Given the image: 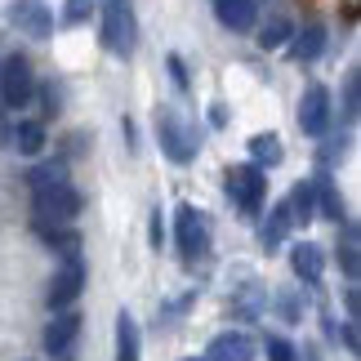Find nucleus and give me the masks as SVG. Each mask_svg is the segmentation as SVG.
I'll use <instances>...</instances> for the list:
<instances>
[{
    "mask_svg": "<svg viewBox=\"0 0 361 361\" xmlns=\"http://www.w3.org/2000/svg\"><path fill=\"white\" fill-rule=\"evenodd\" d=\"M9 18H13V27H23V32L36 36V40H45L54 32V18H49V9L40 5V0H18V5L9 9Z\"/></svg>",
    "mask_w": 361,
    "mask_h": 361,
    "instance_id": "obj_8",
    "label": "nucleus"
},
{
    "mask_svg": "<svg viewBox=\"0 0 361 361\" xmlns=\"http://www.w3.org/2000/svg\"><path fill=\"white\" fill-rule=\"evenodd\" d=\"M49 183H67L63 165H36V170H32V192L36 188H49Z\"/></svg>",
    "mask_w": 361,
    "mask_h": 361,
    "instance_id": "obj_21",
    "label": "nucleus"
},
{
    "mask_svg": "<svg viewBox=\"0 0 361 361\" xmlns=\"http://www.w3.org/2000/svg\"><path fill=\"white\" fill-rule=\"evenodd\" d=\"M174 224H178V250H183L188 259H197L201 250H205V219L192 210V205H183Z\"/></svg>",
    "mask_w": 361,
    "mask_h": 361,
    "instance_id": "obj_9",
    "label": "nucleus"
},
{
    "mask_svg": "<svg viewBox=\"0 0 361 361\" xmlns=\"http://www.w3.org/2000/svg\"><path fill=\"white\" fill-rule=\"evenodd\" d=\"M268 357H272V361H295V348H290L286 339L272 335V339H268Z\"/></svg>",
    "mask_w": 361,
    "mask_h": 361,
    "instance_id": "obj_24",
    "label": "nucleus"
},
{
    "mask_svg": "<svg viewBox=\"0 0 361 361\" xmlns=\"http://www.w3.org/2000/svg\"><path fill=\"white\" fill-rule=\"evenodd\" d=\"M348 112H357V76H348Z\"/></svg>",
    "mask_w": 361,
    "mask_h": 361,
    "instance_id": "obj_25",
    "label": "nucleus"
},
{
    "mask_svg": "<svg viewBox=\"0 0 361 361\" xmlns=\"http://www.w3.org/2000/svg\"><path fill=\"white\" fill-rule=\"evenodd\" d=\"M157 138H161V147L170 152V161H178V165L197 157V138L188 134V125L178 121L170 107H161V112H157Z\"/></svg>",
    "mask_w": 361,
    "mask_h": 361,
    "instance_id": "obj_4",
    "label": "nucleus"
},
{
    "mask_svg": "<svg viewBox=\"0 0 361 361\" xmlns=\"http://www.w3.org/2000/svg\"><path fill=\"white\" fill-rule=\"evenodd\" d=\"M286 40H290V23H286V18H272V23L259 32V45H263V49H276V45H286Z\"/></svg>",
    "mask_w": 361,
    "mask_h": 361,
    "instance_id": "obj_20",
    "label": "nucleus"
},
{
    "mask_svg": "<svg viewBox=\"0 0 361 361\" xmlns=\"http://www.w3.org/2000/svg\"><path fill=\"white\" fill-rule=\"evenodd\" d=\"M116 361H138V322L130 312L116 317Z\"/></svg>",
    "mask_w": 361,
    "mask_h": 361,
    "instance_id": "obj_13",
    "label": "nucleus"
},
{
    "mask_svg": "<svg viewBox=\"0 0 361 361\" xmlns=\"http://www.w3.org/2000/svg\"><path fill=\"white\" fill-rule=\"evenodd\" d=\"M295 268H299L303 281H317V276H322V250H317L312 241L295 245Z\"/></svg>",
    "mask_w": 361,
    "mask_h": 361,
    "instance_id": "obj_16",
    "label": "nucleus"
},
{
    "mask_svg": "<svg viewBox=\"0 0 361 361\" xmlns=\"http://www.w3.org/2000/svg\"><path fill=\"white\" fill-rule=\"evenodd\" d=\"M76 335H80V312L63 308V312H54V322H49V330H45V348H49V353H67V348L76 343Z\"/></svg>",
    "mask_w": 361,
    "mask_h": 361,
    "instance_id": "obj_10",
    "label": "nucleus"
},
{
    "mask_svg": "<svg viewBox=\"0 0 361 361\" xmlns=\"http://www.w3.org/2000/svg\"><path fill=\"white\" fill-rule=\"evenodd\" d=\"M322 49H326V27H308V32H299L295 40V63H317L322 59Z\"/></svg>",
    "mask_w": 361,
    "mask_h": 361,
    "instance_id": "obj_15",
    "label": "nucleus"
},
{
    "mask_svg": "<svg viewBox=\"0 0 361 361\" xmlns=\"http://www.w3.org/2000/svg\"><path fill=\"white\" fill-rule=\"evenodd\" d=\"M228 192L245 214H255L259 201H263V170L259 165H232L228 170Z\"/></svg>",
    "mask_w": 361,
    "mask_h": 361,
    "instance_id": "obj_5",
    "label": "nucleus"
},
{
    "mask_svg": "<svg viewBox=\"0 0 361 361\" xmlns=\"http://www.w3.org/2000/svg\"><path fill=\"white\" fill-rule=\"evenodd\" d=\"M80 290H85V268H80V259H67L63 272L54 276V286H49V308L54 312L72 308V303L80 299Z\"/></svg>",
    "mask_w": 361,
    "mask_h": 361,
    "instance_id": "obj_7",
    "label": "nucleus"
},
{
    "mask_svg": "<svg viewBox=\"0 0 361 361\" xmlns=\"http://www.w3.org/2000/svg\"><path fill=\"white\" fill-rule=\"evenodd\" d=\"M250 157H255L259 165H276L281 161V138L276 134H255L250 138Z\"/></svg>",
    "mask_w": 361,
    "mask_h": 361,
    "instance_id": "obj_17",
    "label": "nucleus"
},
{
    "mask_svg": "<svg viewBox=\"0 0 361 361\" xmlns=\"http://www.w3.org/2000/svg\"><path fill=\"white\" fill-rule=\"evenodd\" d=\"M343 343H348V348L357 353V326H343Z\"/></svg>",
    "mask_w": 361,
    "mask_h": 361,
    "instance_id": "obj_26",
    "label": "nucleus"
},
{
    "mask_svg": "<svg viewBox=\"0 0 361 361\" xmlns=\"http://www.w3.org/2000/svg\"><path fill=\"white\" fill-rule=\"evenodd\" d=\"M214 9H219V23L232 27V32H250V27L259 23L255 0H214Z\"/></svg>",
    "mask_w": 361,
    "mask_h": 361,
    "instance_id": "obj_12",
    "label": "nucleus"
},
{
    "mask_svg": "<svg viewBox=\"0 0 361 361\" xmlns=\"http://www.w3.org/2000/svg\"><path fill=\"white\" fill-rule=\"evenodd\" d=\"M286 228H290V214H286V205H276L272 219H268V228H263V245L276 250V245H281V237H286Z\"/></svg>",
    "mask_w": 361,
    "mask_h": 361,
    "instance_id": "obj_19",
    "label": "nucleus"
},
{
    "mask_svg": "<svg viewBox=\"0 0 361 361\" xmlns=\"http://www.w3.org/2000/svg\"><path fill=\"white\" fill-rule=\"evenodd\" d=\"M32 94H36L32 63H27L23 54H9V59L0 63V103H5V107H23V103H32Z\"/></svg>",
    "mask_w": 361,
    "mask_h": 361,
    "instance_id": "obj_1",
    "label": "nucleus"
},
{
    "mask_svg": "<svg viewBox=\"0 0 361 361\" xmlns=\"http://www.w3.org/2000/svg\"><path fill=\"white\" fill-rule=\"evenodd\" d=\"M210 361H255V339L241 330H228L210 343Z\"/></svg>",
    "mask_w": 361,
    "mask_h": 361,
    "instance_id": "obj_11",
    "label": "nucleus"
},
{
    "mask_svg": "<svg viewBox=\"0 0 361 361\" xmlns=\"http://www.w3.org/2000/svg\"><path fill=\"white\" fill-rule=\"evenodd\" d=\"M13 143H18L23 157H36V152L45 147V130H40L36 121H23V125H18V134H13Z\"/></svg>",
    "mask_w": 361,
    "mask_h": 361,
    "instance_id": "obj_18",
    "label": "nucleus"
},
{
    "mask_svg": "<svg viewBox=\"0 0 361 361\" xmlns=\"http://www.w3.org/2000/svg\"><path fill=\"white\" fill-rule=\"evenodd\" d=\"M76 214H80L76 188H67V183L36 188V224H72Z\"/></svg>",
    "mask_w": 361,
    "mask_h": 361,
    "instance_id": "obj_2",
    "label": "nucleus"
},
{
    "mask_svg": "<svg viewBox=\"0 0 361 361\" xmlns=\"http://www.w3.org/2000/svg\"><path fill=\"white\" fill-rule=\"evenodd\" d=\"M103 45L112 54H130L134 49V9L130 0H103Z\"/></svg>",
    "mask_w": 361,
    "mask_h": 361,
    "instance_id": "obj_3",
    "label": "nucleus"
},
{
    "mask_svg": "<svg viewBox=\"0 0 361 361\" xmlns=\"http://www.w3.org/2000/svg\"><path fill=\"white\" fill-rule=\"evenodd\" d=\"M317 192H312V183H299L295 192H290V201H286V214H290V224H308V219L317 214Z\"/></svg>",
    "mask_w": 361,
    "mask_h": 361,
    "instance_id": "obj_14",
    "label": "nucleus"
},
{
    "mask_svg": "<svg viewBox=\"0 0 361 361\" xmlns=\"http://www.w3.org/2000/svg\"><path fill=\"white\" fill-rule=\"evenodd\" d=\"M299 130L322 138L330 130V94L322 85H308L303 90V103H299Z\"/></svg>",
    "mask_w": 361,
    "mask_h": 361,
    "instance_id": "obj_6",
    "label": "nucleus"
},
{
    "mask_svg": "<svg viewBox=\"0 0 361 361\" xmlns=\"http://www.w3.org/2000/svg\"><path fill=\"white\" fill-rule=\"evenodd\" d=\"M312 192L326 201V214H330V219H339V214H343V205H339V197H335V188H330V183H312Z\"/></svg>",
    "mask_w": 361,
    "mask_h": 361,
    "instance_id": "obj_22",
    "label": "nucleus"
},
{
    "mask_svg": "<svg viewBox=\"0 0 361 361\" xmlns=\"http://www.w3.org/2000/svg\"><path fill=\"white\" fill-rule=\"evenodd\" d=\"M90 9H94V5H90V0H67V9H63V18H67V23H72V27H76V23H85V18H90Z\"/></svg>",
    "mask_w": 361,
    "mask_h": 361,
    "instance_id": "obj_23",
    "label": "nucleus"
}]
</instances>
